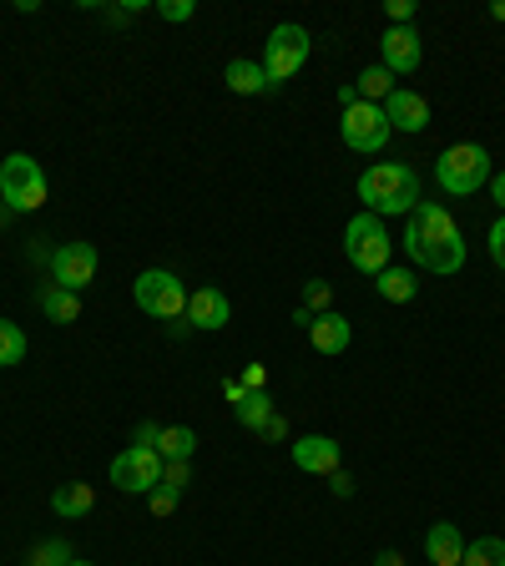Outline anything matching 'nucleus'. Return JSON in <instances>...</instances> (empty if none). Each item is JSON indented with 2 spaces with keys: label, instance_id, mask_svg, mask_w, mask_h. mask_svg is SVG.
<instances>
[{
  "label": "nucleus",
  "instance_id": "f257e3e1",
  "mask_svg": "<svg viewBox=\"0 0 505 566\" xmlns=\"http://www.w3.org/2000/svg\"><path fill=\"white\" fill-rule=\"evenodd\" d=\"M404 253L430 274H455L465 263V238L440 203H419L409 213V228H404Z\"/></svg>",
  "mask_w": 505,
  "mask_h": 566
},
{
  "label": "nucleus",
  "instance_id": "f03ea898",
  "mask_svg": "<svg viewBox=\"0 0 505 566\" xmlns=\"http://www.w3.org/2000/svg\"><path fill=\"white\" fill-rule=\"evenodd\" d=\"M359 203H369L364 213L375 218H394V213H415L419 207V173L404 162H375L359 177Z\"/></svg>",
  "mask_w": 505,
  "mask_h": 566
},
{
  "label": "nucleus",
  "instance_id": "7ed1b4c3",
  "mask_svg": "<svg viewBox=\"0 0 505 566\" xmlns=\"http://www.w3.org/2000/svg\"><path fill=\"white\" fill-rule=\"evenodd\" d=\"M434 183L450 192V198H470L491 183V152L480 142H455L434 158Z\"/></svg>",
  "mask_w": 505,
  "mask_h": 566
},
{
  "label": "nucleus",
  "instance_id": "20e7f679",
  "mask_svg": "<svg viewBox=\"0 0 505 566\" xmlns=\"http://www.w3.org/2000/svg\"><path fill=\"white\" fill-rule=\"evenodd\" d=\"M131 299H137V309H142L147 319H167V324L188 319V289L167 268H147V274L131 278Z\"/></svg>",
  "mask_w": 505,
  "mask_h": 566
},
{
  "label": "nucleus",
  "instance_id": "39448f33",
  "mask_svg": "<svg viewBox=\"0 0 505 566\" xmlns=\"http://www.w3.org/2000/svg\"><path fill=\"white\" fill-rule=\"evenodd\" d=\"M46 198H51V183H46L36 158L11 152V158L0 162V203L11 207V213H36Z\"/></svg>",
  "mask_w": 505,
  "mask_h": 566
},
{
  "label": "nucleus",
  "instance_id": "423d86ee",
  "mask_svg": "<svg viewBox=\"0 0 505 566\" xmlns=\"http://www.w3.org/2000/svg\"><path fill=\"white\" fill-rule=\"evenodd\" d=\"M344 253H349V263L359 268V274H384L390 268V253H394V243H390V232H384V218H375V213H359V218H349V228H344Z\"/></svg>",
  "mask_w": 505,
  "mask_h": 566
},
{
  "label": "nucleus",
  "instance_id": "0eeeda50",
  "mask_svg": "<svg viewBox=\"0 0 505 566\" xmlns=\"http://www.w3.org/2000/svg\"><path fill=\"white\" fill-rule=\"evenodd\" d=\"M308 30L303 26H274L268 30V41H263V72H268V81L274 87H283V81H293V76L303 72V61H308Z\"/></svg>",
  "mask_w": 505,
  "mask_h": 566
},
{
  "label": "nucleus",
  "instance_id": "6e6552de",
  "mask_svg": "<svg viewBox=\"0 0 505 566\" xmlns=\"http://www.w3.org/2000/svg\"><path fill=\"white\" fill-rule=\"evenodd\" d=\"M339 131H344V147H354V152H364V158H375V152H384V142H390V116H384V106L375 102H354L344 106V116H339Z\"/></svg>",
  "mask_w": 505,
  "mask_h": 566
},
{
  "label": "nucleus",
  "instance_id": "1a4fd4ad",
  "mask_svg": "<svg viewBox=\"0 0 505 566\" xmlns=\"http://www.w3.org/2000/svg\"><path fill=\"white\" fill-rule=\"evenodd\" d=\"M112 486L127 495H152L162 486V455L147 451V445H127L112 461Z\"/></svg>",
  "mask_w": 505,
  "mask_h": 566
},
{
  "label": "nucleus",
  "instance_id": "9d476101",
  "mask_svg": "<svg viewBox=\"0 0 505 566\" xmlns=\"http://www.w3.org/2000/svg\"><path fill=\"white\" fill-rule=\"evenodd\" d=\"M97 248L91 243H61L56 253H51V278H56L61 289H72V293H81L97 278Z\"/></svg>",
  "mask_w": 505,
  "mask_h": 566
},
{
  "label": "nucleus",
  "instance_id": "9b49d317",
  "mask_svg": "<svg viewBox=\"0 0 505 566\" xmlns=\"http://www.w3.org/2000/svg\"><path fill=\"white\" fill-rule=\"evenodd\" d=\"M379 66L390 76H409L419 66V56H425V46H419V30L415 26H390L384 36H379Z\"/></svg>",
  "mask_w": 505,
  "mask_h": 566
},
{
  "label": "nucleus",
  "instance_id": "f8f14e48",
  "mask_svg": "<svg viewBox=\"0 0 505 566\" xmlns=\"http://www.w3.org/2000/svg\"><path fill=\"white\" fill-rule=\"evenodd\" d=\"M384 116H390V131H409V137H419V131L430 127V102H425L419 91H409V87H394L390 102H384Z\"/></svg>",
  "mask_w": 505,
  "mask_h": 566
},
{
  "label": "nucleus",
  "instance_id": "ddd939ff",
  "mask_svg": "<svg viewBox=\"0 0 505 566\" xmlns=\"http://www.w3.org/2000/svg\"><path fill=\"white\" fill-rule=\"evenodd\" d=\"M293 465H299L303 476H333V470H339V440L299 436L293 440Z\"/></svg>",
  "mask_w": 505,
  "mask_h": 566
},
{
  "label": "nucleus",
  "instance_id": "4468645a",
  "mask_svg": "<svg viewBox=\"0 0 505 566\" xmlns=\"http://www.w3.org/2000/svg\"><path fill=\"white\" fill-rule=\"evenodd\" d=\"M228 319H232L228 293H217V289H192V293H188V329L213 335V329H223Z\"/></svg>",
  "mask_w": 505,
  "mask_h": 566
},
{
  "label": "nucleus",
  "instance_id": "2eb2a0df",
  "mask_svg": "<svg viewBox=\"0 0 505 566\" xmlns=\"http://www.w3.org/2000/svg\"><path fill=\"white\" fill-rule=\"evenodd\" d=\"M308 339H314L318 354H329V360H333V354H344V349L354 344V324H349L344 314H333V309H329V314H314V324H308Z\"/></svg>",
  "mask_w": 505,
  "mask_h": 566
},
{
  "label": "nucleus",
  "instance_id": "dca6fc26",
  "mask_svg": "<svg viewBox=\"0 0 505 566\" xmlns=\"http://www.w3.org/2000/svg\"><path fill=\"white\" fill-rule=\"evenodd\" d=\"M425 556H430V566H460L465 556V537L455 521H434L430 531H425Z\"/></svg>",
  "mask_w": 505,
  "mask_h": 566
},
{
  "label": "nucleus",
  "instance_id": "f3484780",
  "mask_svg": "<svg viewBox=\"0 0 505 566\" xmlns=\"http://www.w3.org/2000/svg\"><path fill=\"white\" fill-rule=\"evenodd\" d=\"M51 511H56L61 521H81V516L97 511V491H91L87 480H66V486L51 491Z\"/></svg>",
  "mask_w": 505,
  "mask_h": 566
},
{
  "label": "nucleus",
  "instance_id": "a211bd4d",
  "mask_svg": "<svg viewBox=\"0 0 505 566\" xmlns=\"http://www.w3.org/2000/svg\"><path fill=\"white\" fill-rule=\"evenodd\" d=\"M223 81H228V91H238V97H268L274 91V81H268V72H263V61H228V72H223Z\"/></svg>",
  "mask_w": 505,
  "mask_h": 566
},
{
  "label": "nucleus",
  "instance_id": "6ab92c4d",
  "mask_svg": "<svg viewBox=\"0 0 505 566\" xmlns=\"http://www.w3.org/2000/svg\"><path fill=\"white\" fill-rule=\"evenodd\" d=\"M36 304H41V314L51 324H76L81 319V293L61 289V284H46V289L36 293Z\"/></svg>",
  "mask_w": 505,
  "mask_h": 566
},
{
  "label": "nucleus",
  "instance_id": "aec40b11",
  "mask_svg": "<svg viewBox=\"0 0 505 566\" xmlns=\"http://www.w3.org/2000/svg\"><path fill=\"white\" fill-rule=\"evenodd\" d=\"M274 415H278V410H274V400H268V390H248L243 400L232 405V420L243 425V430H253V436H258V430L274 420Z\"/></svg>",
  "mask_w": 505,
  "mask_h": 566
},
{
  "label": "nucleus",
  "instance_id": "412c9836",
  "mask_svg": "<svg viewBox=\"0 0 505 566\" xmlns=\"http://www.w3.org/2000/svg\"><path fill=\"white\" fill-rule=\"evenodd\" d=\"M192 451H198V430L192 425H162V436H157L162 461H192Z\"/></svg>",
  "mask_w": 505,
  "mask_h": 566
},
{
  "label": "nucleus",
  "instance_id": "4be33fe9",
  "mask_svg": "<svg viewBox=\"0 0 505 566\" xmlns=\"http://www.w3.org/2000/svg\"><path fill=\"white\" fill-rule=\"evenodd\" d=\"M375 289H379V299H390V304H409V299H415V274H409V268H384V274H375Z\"/></svg>",
  "mask_w": 505,
  "mask_h": 566
},
{
  "label": "nucleus",
  "instance_id": "5701e85b",
  "mask_svg": "<svg viewBox=\"0 0 505 566\" xmlns=\"http://www.w3.org/2000/svg\"><path fill=\"white\" fill-rule=\"evenodd\" d=\"M354 91H359V102H375L384 106L394 91V76L384 72V66H369V72H359V81H354Z\"/></svg>",
  "mask_w": 505,
  "mask_h": 566
},
{
  "label": "nucleus",
  "instance_id": "b1692460",
  "mask_svg": "<svg viewBox=\"0 0 505 566\" xmlns=\"http://www.w3.org/2000/svg\"><path fill=\"white\" fill-rule=\"evenodd\" d=\"M460 566H505V541H501V537H476V541H465Z\"/></svg>",
  "mask_w": 505,
  "mask_h": 566
},
{
  "label": "nucleus",
  "instance_id": "393cba45",
  "mask_svg": "<svg viewBox=\"0 0 505 566\" xmlns=\"http://www.w3.org/2000/svg\"><path fill=\"white\" fill-rule=\"evenodd\" d=\"M26 335H21V324H11V319H0V369H11V364H21L26 360Z\"/></svg>",
  "mask_w": 505,
  "mask_h": 566
},
{
  "label": "nucleus",
  "instance_id": "a878e982",
  "mask_svg": "<svg viewBox=\"0 0 505 566\" xmlns=\"http://www.w3.org/2000/svg\"><path fill=\"white\" fill-rule=\"evenodd\" d=\"M30 566H72V546H66L61 537L41 541V546L30 552Z\"/></svg>",
  "mask_w": 505,
  "mask_h": 566
},
{
  "label": "nucleus",
  "instance_id": "bb28decb",
  "mask_svg": "<svg viewBox=\"0 0 505 566\" xmlns=\"http://www.w3.org/2000/svg\"><path fill=\"white\" fill-rule=\"evenodd\" d=\"M329 304H333V289L324 278H308V284H303V309H308V314H329Z\"/></svg>",
  "mask_w": 505,
  "mask_h": 566
},
{
  "label": "nucleus",
  "instance_id": "cd10ccee",
  "mask_svg": "<svg viewBox=\"0 0 505 566\" xmlns=\"http://www.w3.org/2000/svg\"><path fill=\"white\" fill-rule=\"evenodd\" d=\"M152 11H157L167 26H182V21H192V15H198V0H157Z\"/></svg>",
  "mask_w": 505,
  "mask_h": 566
},
{
  "label": "nucleus",
  "instance_id": "c85d7f7f",
  "mask_svg": "<svg viewBox=\"0 0 505 566\" xmlns=\"http://www.w3.org/2000/svg\"><path fill=\"white\" fill-rule=\"evenodd\" d=\"M188 480H192L188 461H162V486H173V491L182 495V491H188Z\"/></svg>",
  "mask_w": 505,
  "mask_h": 566
},
{
  "label": "nucleus",
  "instance_id": "c756f323",
  "mask_svg": "<svg viewBox=\"0 0 505 566\" xmlns=\"http://www.w3.org/2000/svg\"><path fill=\"white\" fill-rule=\"evenodd\" d=\"M177 501H182V495H177L173 486H157V491L147 495V506H152V516H173V511H177Z\"/></svg>",
  "mask_w": 505,
  "mask_h": 566
},
{
  "label": "nucleus",
  "instance_id": "7c9ffc66",
  "mask_svg": "<svg viewBox=\"0 0 505 566\" xmlns=\"http://www.w3.org/2000/svg\"><path fill=\"white\" fill-rule=\"evenodd\" d=\"M491 259H495V268L505 274V213L491 223Z\"/></svg>",
  "mask_w": 505,
  "mask_h": 566
},
{
  "label": "nucleus",
  "instance_id": "2f4dec72",
  "mask_svg": "<svg viewBox=\"0 0 505 566\" xmlns=\"http://www.w3.org/2000/svg\"><path fill=\"white\" fill-rule=\"evenodd\" d=\"M157 436H162V425H157V420H142V425H137V436H131V445H147V451H157Z\"/></svg>",
  "mask_w": 505,
  "mask_h": 566
},
{
  "label": "nucleus",
  "instance_id": "473e14b6",
  "mask_svg": "<svg viewBox=\"0 0 505 566\" xmlns=\"http://www.w3.org/2000/svg\"><path fill=\"white\" fill-rule=\"evenodd\" d=\"M243 390H268V369H263V364H243Z\"/></svg>",
  "mask_w": 505,
  "mask_h": 566
},
{
  "label": "nucleus",
  "instance_id": "72a5a7b5",
  "mask_svg": "<svg viewBox=\"0 0 505 566\" xmlns=\"http://www.w3.org/2000/svg\"><path fill=\"white\" fill-rule=\"evenodd\" d=\"M384 11H390L394 26H409V21H415V0H390Z\"/></svg>",
  "mask_w": 505,
  "mask_h": 566
},
{
  "label": "nucleus",
  "instance_id": "f704fd0d",
  "mask_svg": "<svg viewBox=\"0 0 505 566\" xmlns=\"http://www.w3.org/2000/svg\"><path fill=\"white\" fill-rule=\"evenodd\" d=\"M258 436H263V440H289V425H283V415H274V420L263 425Z\"/></svg>",
  "mask_w": 505,
  "mask_h": 566
},
{
  "label": "nucleus",
  "instance_id": "c9c22d12",
  "mask_svg": "<svg viewBox=\"0 0 505 566\" xmlns=\"http://www.w3.org/2000/svg\"><path fill=\"white\" fill-rule=\"evenodd\" d=\"M243 379H223V400H228V405H238V400H243Z\"/></svg>",
  "mask_w": 505,
  "mask_h": 566
},
{
  "label": "nucleus",
  "instance_id": "e433bc0d",
  "mask_svg": "<svg viewBox=\"0 0 505 566\" xmlns=\"http://www.w3.org/2000/svg\"><path fill=\"white\" fill-rule=\"evenodd\" d=\"M329 480H333V495H354V480H349L344 470H333Z\"/></svg>",
  "mask_w": 505,
  "mask_h": 566
},
{
  "label": "nucleus",
  "instance_id": "4c0bfd02",
  "mask_svg": "<svg viewBox=\"0 0 505 566\" xmlns=\"http://www.w3.org/2000/svg\"><path fill=\"white\" fill-rule=\"evenodd\" d=\"M375 566H404V556H400V552H379Z\"/></svg>",
  "mask_w": 505,
  "mask_h": 566
},
{
  "label": "nucleus",
  "instance_id": "58836bf2",
  "mask_svg": "<svg viewBox=\"0 0 505 566\" xmlns=\"http://www.w3.org/2000/svg\"><path fill=\"white\" fill-rule=\"evenodd\" d=\"M495 203L505 207V173H495Z\"/></svg>",
  "mask_w": 505,
  "mask_h": 566
},
{
  "label": "nucleus",
  "instance_id": "ea45409f",
  "mask_svg": "<svg viewBox=\"0 0 505 566\" xmlns=\"http://www.w3.org/2000/svg\"><path fill=\"white\" fill-rule=\"evenodd\" d=\"M491 21H505V0H495L491 5Z\"/></svg>",
  "mask_w": 505,
  "mask_h": 566
},
{
  "label": "nucleus",
  "instance_id": "a19ab883",
  "mask_svg": "<svg viewBox=\"0 0 505 566\" xmlns=\"http://www.w3.org/2000/svg\"><path fill=\"white\" fill-rule=\"evenodd\" d=\"M72 566H91V562H81V556H72Z\"/></svg>",
  "mask_w": 505,
  "mask_h": 566
}]
</instances>
